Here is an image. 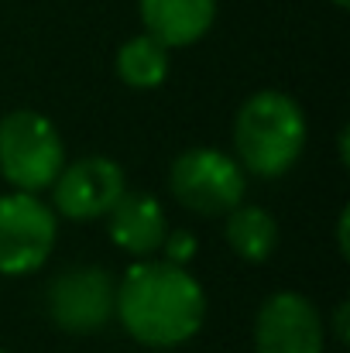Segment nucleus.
Instances as JSON below:
<instances>
[{"mask_svg":"<svg viewBox=\"0 0 350 353\" xmlns=\"http://www.w3.org/2000/svg\"><path fill=\"white\" fill-rule=\"evenodd\" d=\"M114 305L117 281L97 264L66 268L62 274L52 278V285L45 292V309H48L52 323L76 336L100 333L114 319Z\"/></svg>","mask_w":350,"mask_h":353,"instance_id":"obj_6","label":"nucleus"},{"mask_svg":"<svg viewBox=\"0 0 350 353\" xmlns=\"http://www.w3.org/2000/svg\"><path fill=\"white\" fill-rule=\"evenodd\" d=\"M107 234L130 257H151L168 236V220L151 192H124L107 213Z\"/></svg>","mask_w":350,"mask_h":353,"instance_id":"obj_9","label":"nucleus"},{"mask_svg":"<svg viewBox=\"0 0 350 353\" xmlns=\"http://www.w3.org/2000/svg\"><path fill=\"white\" fill-rule=\"evenodd\" d=\"M224 236H227V247L247 264H261L278 250V223L261 206H247V203L233 206L227 213Z\"/></svg>","mask_w":350,"mask_h":353,"instance_id":"obj_11","label":"nucleus"},{"mask_svg":"<svg viewBox=\"0 0 350 353\" xmlns=\"http://www.w3.org/2000/svg\"><path fill=\"white\" fill-rule=\"evenodd\" d=\"M337 236H340V240H337V243H340V250L347 254V210L340 213V230H337Z\"/></svg>","mask_w":350,"mask_h":353,"instance_id":"obj_15","label":"nucleus"},{"mask_svg":"<svg viewBox=\"0 0 350 353\" xmlns=\"http://www.w3.org/2000/svg\"><path fill=\"white\" fill-rule=\"evenodd\" d=\"M193 254H196V236L189 230H175V234L165 236V243H162V261H172V264L186 268V261Z\"/></svg>","mask_w":350,"mask_h":353,"instance_id":"obj_13","label":"nucleus"},{"mask_svg":"<svg viewBox=\"0 0 350 353\" xmlns=\"http://www.w3.org/2000/svg\"><path fill=\"white\" fill-rule=\"evenodd\" d=\"M168 189L179 206L196 216H227L244 203V168L237 158L217 148H189L168 168Z\"/></svg>","mask_w":350,"mask_h":353,"instance_id":"obj_4","label":"nucleus"},{"mask_svg":"<svg viewBox=\"0 0 350 353\" xmlns=\"http://www.w3.org/2000/svg\"><path fill=\"white\" fill-rule=\"evenodd\" d=\"M330 3H333V7H347L350 0H330Z\"/></svg>","mask_w":350,"mask_h":353,"instance_id":"obj_16","label":"nucleus"},{"mask_svg":"<svg viewBox=\"0 0 350 353\" xmlns=\"http://www.w3.org/2000/svg\"><path fill=\"white\" fill-rule=\"evenodd\" d=\"M144 31L165 48H189L217 21V0H137Z\"/></svg>","mask_w":350,"mask_h":353,"instance_id":"obj_10","label":"nucleus"},{"mask_svg":"<svg viewBox=\"0 0 350 353\" xmlns=\"http://www.w3.org/2000/svg\"><path fill=\"white\" fill-rule=\"evenodd\" d=\"M59 220L35 192L0 196V274L21 278L45 268L55 250Z\"/></svg>","mask_w":350,"mask_h":353,"instance_id":"obj_5","label":"nucleus"},{"mask_svg":"<svg viewBox=\"0 0 350 353\" xmlns=\"http://www.w3.org/2000/svg\"><path fill=\"white\" fill-rule=\"evenodd\" d=\"M127 192L124 168L107 154H86L72 165H62V172L52 182V210L55 216L90 223L104 220L117 199Z\"/></svg>","mask_w":350,"mask_h":353,"instance_id":"obj_7","label":"nucleus"},{"mask_svg":"<svg viewBox=\"0 0 350 353\" xmlns=\"http://www.w3.org/2000/svg\"><path fill=\"white\" fill-rule=\"evenodd\" d=\"M66 165V144L38 110H10L0 120V175L17 192H45Z\"/></svg>","mask_w":350,"mask_h":353,"instance_id":"obj_3","label":"nucleus"},{"mask_svg":"<svg viewBox=\"0 0 350 353\" xmlns=\"http://www.w3.org/2000/svg\"><path fill=\"white\" fill-rule=\"evenodd\" d=\"M333 326H337V340H340V343H347V302H340V305H337Z\"/></svg>","mask_w":350,"mask_h":353,"instance_id":"obj_14","label":"nucleus"},{"mask_svg":"<svg viewBox=\"0 0 350 353\" xmlns=\"http://www.w3.org/2000/svg\"><path fill=\"white\" fill-rule=\"evenodd\" d=\"M327 323L299 292H275L254 319V353H323Z\"/></svg>","mask_w":350,"mask_h":353,"instance_id":"obj_8","label":"nucleus"},{"mask_svg":"<svg viewBox=\"0 0 350 353\" xmlns=\"http://www.w3.org/2000/svg\"><path fill=\"white\" fill-rule=\"evenodd\" d=\"M168 52L172 48H165L148 31L127 38L117 48V76H120V83L130 86V90H158L168 79V69H172Z\"/></svg>","mask_w":350,"mask_h":353,"instance_id":"obj_12","label":"nucleus"},{"mask_svg":"<svg viewBox=\"0 0 350 353\" xmlns=\"http://www.w3.org/2000/svg\"><path fill=\"white\" fill-rule=\"evenodd\" d=\"M309 123L302 107L282 90L247 97L233 117L237 165L257 179H282L306 151Z\"/></svg>","mask_w":350,"mask_h":353,"instance_id":"obj_2","label":"nucleus"},{"mask_svg":"<svg viewBox=\"0 0 350 353\" xmlns=\"http://www.w3.org/2000/svg\"><path fill=\"white\" fill-rule=\"evenodd\" d=\"M114 316L141 347L172 350L203 330L206 292L182 264L141 257L117 281Z\"/></svg>","mask_w":350,"mask_h":353,"instance_id":"obj_1","label":"nucleus"},{"mask_svg":"<svg viewBox=\"0 0 350 353\" xmlns=\"http://www.w3.org/2000/svg\"><path fill=\"white\" fill-rule=\"evenodd\" d=\"M0 353H7V350H0Z\"/></svg>","mask_w":350,"mask_h":353,"instance_id":"obj_17","label":"nucleus"}]
</instances>
